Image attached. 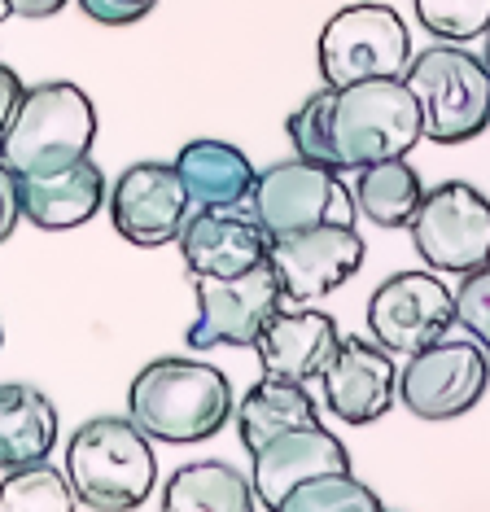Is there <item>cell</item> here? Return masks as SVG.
Segmentation results:
<instances>
[{"label":"cell","instance_id":"6da1fadb","mask_svg":"<svg viewBox=\"0 0 490 512\" xmlns=\"http://www.w3.org/2000/svg\"><path fill=\"white\" fill-rule=\"evenodd\" d=\"M127 416L154 442L193 447L215 438L232 416V386L197 359H154L127 386Z\"/></svg>","mask_w":490,"mask_h":512},{"label":"cell","instance_id":"7a4b0ae2","mask_svg":"<svg viewBox=\"0 0 490 512\" xmlns=\"http://www.w3.org/2000/svg\"><path fill=\"white\" fill-rule=\"evenodd\" d=\"M92 141H97V110L88 92L53 79L22 92L14 119L0 136V162L14 180L53 176L92 158Z\"/></svg>","mask_w":490,"mask_h":512},{"label":"cell","instance_id":"3957f363","mask_svg":"<svg viewBox=\"0 0 490 512\" xmlns=\"http://www.w3.org/2000/svg\"><path fill=\"white\" fill-rule=\"evenodd\" d=\"M132 416H92L70 434L66 477L84 508L127 512L154 495L158 456Z\"/></svg>","mask_w":490,"mask_h":512},{"label":"cell","instance_id":"277c9868","mask_svg":"<svg viewBox=\"0 0 490 512\" xmlns=\"http://www.w3.org/2000/svg\"><path fill=\"white\" fill-rule=\"evenodd\" d=\"M329 132L342 171H359L368 162L412 154L425 141V114L403 75L359 79V84L333 88Z\"/></svg>","mask_w":490,"mask_h":512},{"label":"cell","instance_id":"5b68a950","mask_svg":"<svg viewBox=\"0 0 490 512\" xmlns=\"http://www.w3.org/2000/svg\"><path fill=\"white\" fill-rule=\"evenodd\" d=\"M403 84L420 101L425 141L464 145L490 127V66L464 44L442 40L425 53H412Z\"/></svg>","mask_w":490,"mask_h":512},{"label":"cell","instance_id":"8992f818","mask_svg":"<svg viewBox=\"0 0 490 512\" xmlns=\"http://www.w3.org/2000/svg\"><path fill=\"white\" fill-rule=\"evenodd\" d=\"M320 75L329 88H346L359 79L403 75L412 62V31L390 5H346L320 31Z\"/></svg>","mask_w":490,"mask_h":512},{"label":"cell","instance_id":"52a82bcc","mask_svg":"<svg viewBox=\"0 0 490 512\" xmlns=\"http://www.w3.org/2000/svg\"><path fill=\"white\" fill-rule=\"evenodd\" d=\"M250 211L272 237H285V232H302L315 224H355L359 206L355 193L342 184V171L289 158L259 171L250 189Z\"/></svg>","mask_w":490,"mask_h":512},{"label":"cell","instance_id":"ba28073f","mask_svg":"<svg viewBox=\"0 0 490 512\" xmlns=\"http://www.w3.org/2000/svg\"><path fill=\"white\" fill-rule=\"evenodd\" d=\"M412 246L434 272L464 276L490 259V197L469 180L425 189L412 224Z\"/></svg>","mask_w":490,"mask_h":512},{"label":"cell","instance_id":"9c48e42d","mask_svg":"<svg viewBox=\"0 0 490 512\" xmlns=\"http://www.w3.org/2000/svg\"><path fill=\"white\" fill-rule=\"evenodd\" d=\"M490 386V359L477 342L438 337L412 351L399 372V399L420 421H455L473 412Z\"/></svg>","mask_w":490,"mask_h":512},{"label":"cell","instance_id":"30bf717a","mask_svg":"<svg viewBox=\"0 0 490 512\" xmlns=\"http://www.w3.org/2000/svg\"><path fill=\"white\" fill-rule=\"evenodd\" d=\"M364 254L368 246L355 224H315L272 237L267 263L280 281V298L294 307H311V302L337 294L364 267Z\"/></svg>","mask_w":490,"mask_h":512},{"label":"cell","instance_id":"8fae6325","mask_svg":"<svg viewBox=\"0 0 490 512\" xmlns=\"http://www.w3.org/2000/svg\"><path fill=\"white\" fill-rule=\"evenodd\" d=\"M197 320L189 329L193 351L210 346H254L267 320L280 311V281L272 263H259L241 276H193Z\"/></svg>","mask_w":490,"mask_h":512},{"label":"cell","instance_id":"7c38bea8","mask_svg":"<svg viewBox=\"0 0 490 512\" xmlns=\"http://www.w3.org/2000/svg\"><path fill=\"white\" fill-rule=\"evenodd\" d=\"M455 324V294L429 272H394L372 289L368 329L390 355L425 351Z\"/></svg>","mask_w":490,"mask_h":512},{"label":"cell","instance_id":"4fadbf2b","mask_svg":"<svg viewBox=\"0 0 490 512\" xmlns=\"http://www.w3.org/2000/svg\"><path fill=\"white\" fill-rule=\"evenodd\" d=\"M110 224L123 241L140 250H158L167 241H180V228L189 224L193 197L184 189L175 162H136L110 189Z\"/></svg>","mask_w":490,"mask_h":512},{"label":"cell","instance_id":"5bb4252c","mask_svg":"<svg viewBox=\"0 0 490 512\" xmlns=\"http://www.w3.org/2000/svg\"><path fill=\"white\" fill-rule=\"evenodd\" d=\"M324 407L346 425H372L385 416L399 399V368H394L390 351L381 342H364V337H342L320 372Z\"/></svg>","mask_w":490,"mask_h":512},{"label":"cell","instance_id":"9a60e30c","mask_svg":"<svg viewBox=\"0 0 490 512\" xmlns=\"http://www.w3.org/2000/svg\"><path fill=\"white\" fill-rule=\"evenodd\" d=\"M272 232L250 206H202L180 228V254L193 276H241L267 263Z\"/></svg>","mask_w":490,"mask_h":512},{"label":"cell","instance_id":"2e32d148","mask_svg":"<svg viewBox=\"0 0 490 512\" xmlns=\"http://www.w3.org/2000/svg\"><path fill=\"white\" fill-rule=\"evenodd\" d=\"M337 469H350V451L342 447V438L329 434L320 421L315 425H298V429H285L276 434L272 442H263L254 451V495H259L263 508H276L285 504V495L302 486L307 477H320V473H337Z\"/></svg>","mask_w":490,"mask_h":512},{"label":"cell","instance_id":"e0dca14e","mask_svg":"<svg viewBox=\"0 0 490 512\" xmlns=\"http://www.w3.org/2000/svg\"><path fill=\"white\" fill-rule=\"evenodd\" d=\"M337 342H342V333L324 311H276L254 342V351H259L263 377L307 386V381H320V372L329 368Z\"/></svg>","mask_w":490,"mask_h":512},{"label":"cell","instance_id":"ac0fdd59","mask_svg":"<svg viewBox=\"0 0 490 512\" xmlns=\"http://www.w3.org/2000/svg\"><path fill=\"white\" fill-rule=\"evenodd\" d=\"M18 206L22 219H31L44 232L79 228L105 206V171L84 158L66 171H53V176L18 180Z\"/></svg>","mask_w":490,"mask_h":512},{"label":"cell","instance_id":"d6986e66","mask_svg":"<svg viewBox=\"0 0 490 512\" xmlns=\"http://www.w3.org/2000/svg\"><path fill=\"white\" fill-rule=\"evenodd\" d=\"M175 171H180L193 206H245L254 180H259L245 149L215 141V136H197L184 145L175 154Z\"/></svg>","mask_w":490,"mask_h":512},{"label":"cell","instance_id":"ffe728a7","mask_svg":"<svg viewBox=\"0 0 490 512\" xmlns=\"http://www.w3.org/2000/svg\"><path fill=\"white\" fill-rule=\"evenodd\" d=\"M57 407L31 381H5L0 386V469L49 460L57 447Z\"/></svg>","mask_w":490,"mask_h":512},{"label":"cell","instance_id":"44dd1931","mask_svg":"<svg viewBox=\"0 0 490 512\" xmlns=\"http://www.w3.org/2000/svg\"><path fill=\"white\" fill-rule=\"evenodd\" d=\"M254 504H259L254 482H245V473L224 460L184 464L162 486V508L167 512H250Z\"/></svg>","mask_w":490,"mask_h":512},{"label":"cell","instance_id":"7402d4cb","mask_svg":"<svg viewBox=\"0 0 490 512\" xmlns=\"http://www.w3.org/2000/svg\"><path fill=\"white\" fill-rule=\"evenodd\" d=\"M315 394L298 381H272L263 377L254 390H245V399L237 403V434L245 442V451H259L263 442H272L285 429L315 425Z\"/></svg>","mask_w":490,"mask_h":512},{"label":"cell","instance_id":"603a6c76","mask_svg":"<svg viewBox=\"0 0 490 512\" xmlns=\"http://www.w3.org/2000/svg\"><path fill=\"white\" fill-rule=\"evenodd\" d=\"M355 206L368 224L377 228H407L420 211V197H425V184H420V171L407 167V158H385V162H368V167L355 171Z\"/></svg>","mask_w":490,"mask_h":512},{"label":"cell","instance_id":"cb8c5ba5","mask_svg":"<svg viewBox=\"0 0 490 512\" xmlns=\"http://www.w3.org/2000/svg\"><path fill=\"white\" fill-rule=\"evenodd\" d=\"M79 499L70 491V477L49 464H22L0 482V512H70Z\"/></svg>","mask_w":490,"mask_h":512},{"label":"cell","instance_id":"d4e9b609","mask_svg":"<svg viewBox=\"0 0 490 512\" xmlns=\"http://www.w3.org/2000/svg\"><path fill=\"white\" fill-rule=\"evenodd\" d=\"M280 512H381V499L350 469L307 477L302 486L285 495Z\"/></svg>","mask_w":490,"mask_h":512},{"label":"cell","instance_id":"484cf974","mask_svg":"<svg viewBox=\"0 0 490 512\" xmlns=\"http://www.w3.org/2000/svg\"><path fill=\"white\" fill-rule=\"evenodd\" d=\"M329 114H333V88L324 84L289 114V141H294L298 158L320 162V167H329V171H342L337 149H333V132H329Z\"/></svg>","mask_w":490,"mask_h":512},{"label":"cell","instance_id":"4316f807","mask_svg":"<svg viewBox=\"0 0 490 512\" xmlns=\"http://www.w3.org/2000/svg\"><path fill=\"white\" fill-rule=\"evenodd\" d=\"M429 36L447 44H469L490 31V0H412Z\"/></svg>","mask_w":490,"mask_h":512},{"label":"cell","instance_id":"83f0119b","mask_svg":"<svg viewBox=\"0 0 490 512\" xmlns=\"http://www.w3.org/2000/svg\"><path fill=\"white\" fill-rule=\"evenodd\" d=\"M455 320L473 333V342L490 359V259L473 272H464L460 289H455Z\"/></svg>","mask_w":490,"mask_h":512},{"label":"cell","instance_id":"f1b7e54d","mask_svg":"<svg viewBox=\"0 0 490 512\" xmlns=\"http://www.w3.org/2000/svg\"><path fill=\"white\" fill-rule=\"evenodd\" d=\"M158 0H79V9L101 22V27H132V22H140L154 9Z\"/></svg>","mask_w":490,"mask_h":512},{"label":"cell","instance_id":"f546056e","mask_svg":"<svg viewBox=\"0 0 490 512\" xmlns=\"http://www.w3.org/2000/svg\"><path fill=\"white\" fill-rule=\"evenodd\" d=\"M18 219H22V206H18V180L9 176L5 162H0V241L14 237Z\"/></svg>","mask_w":490,"mask_h":512},{"label":"cell","instance_id":"4dcf8cb0","mask_svg":"<svg viewBox=\"0 0 490 512\" xmlns=\"http://www.w3.org/2000/svg\"><path fill=\"white\" fill-rule=\"evenodd\" d=\"M22 92H27V88H22V79L14 75V66L0 62V136H5L9 119H14V110H18Z\"/></svg>","mask_w":490,"mask_h":512},{"label":"cell","instance_id":"1f68e13d","mask_svg":"<svg viewBox=\"0 0 490 512\" xmlns=\"http://www.w3.org/2000/svg\"><path fill=\"white\" fill-rule=\"evenodd\" d=\"M70 5V0H9V14H18V18H53V14H62V9Z\"/></svg>","mask_w":490,"mask_h":512},{"label":"cell","instance_id":"d6a6232c","mask_svg":"<svg viewBox=\"0 0 490 512\" xmlns=\"http://www.w3.org/2000/svg\"><path fill=\"white\" fill-rule=\"evenodd\" d=\"M9 18V0H0V22H5Z\"/></svg>","mask_w":490,"mask_h":512},{"label":"cell","instance_id":"836d02e7","mask_svg":"<svg viewBox=\"0 0 490 512\" xmlns=\"http://www.w3.org/2000/svg\"><path fill=\"white\" fill-rule=\"evenodd\" d=\"M482 62L490 66V31H486V57H482Z\"/></svg>","mask_w":490,"mask_h":512},{"label":"cell","instance_id":"e575fe53","mask_svg":"<svg viewBox=\"0 0 490 512\" xmlns=\"http://www.w3.org/2000/svg\"><path fill=\"white\" fill-rule=\"evenodd\" d=\"M0 346H5V329H0Z\"/></svg>","mask_w":490,"mask_h":512}]
</instances>
